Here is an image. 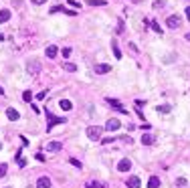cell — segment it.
I'll return each mask as SVG.
<instances>
[{
    "instance_id": "30",
    "label": "cell",
    "mask_w": 190,
    "mask_h": 188,
    "mask_svg": "<svg viewBox=\"0 0 190 188\" xmlns=\"http://www.w3.org/2000/svg\"><path fill=\"white\" fill-rule=\"evenodd\" d=\"M71 6H73V8H77V10H81V4H79L77 0H71Z\"/></svg>"
},
{
    "instance_id": "7",
    "label": "cell",
    "mask_w": 190,
    "mask_h": 188,
    "mask_svg": "<svg viewBox=\"0 0 190 188\" xmlns=\"http://www.w3.org/2000/svg\"><path fill=\"white\" fill-rule=\"evenodd\" d=\"M119 128H122L119 119H109L107 123H105V129H107V132H117Z\"/></svg>"
},
{
    "instance_id": "38",
    "label": "cell",
    "mask_w": 190,
    "mask_h": 188,
    "mask_svg": "<svg viewBox=\"0 0 190 188\" xmlns=\"http://www.w3.org/2000/svg\"><path fill=\"white\" fill-rule=\"evenodd\" d=\"M186 40H190V33H186Z\"/></svg>"
},
{
    "instance_id": "22",
    "label": "cell",
    "mask_w": 190,
    "mask_h": 188,
    "mask_svg": "<svg viewBox=\"0 0 190 188\" xmlns=\"http://www.w3.org/2000/svg\"><path fill=\"white\" fill-rule=\"evenodd\" d=\"M105 0H89V6H103Z\"/></svg>"
},
{
    "instance_id": "28",
    "label": "cell",
    "mask_w": 190,
    "mask_h": 188,
    "mask_svg": "<svg viewBox=\"0 0 190 188\" xmlns=\"http://www.w3.org/2000/svg\"><path fill=\"white\" fill-rule=\"evenodd\" d=\"M158 111H162V113H170V105H160Z\"/></svg>"
},
{
    "instance_id": "33",
    "label": "cell",
    "mask_w": 190,
    "mask_h": 188,
    "mask_svg": "<svg viewBox=\"0 0 190 188\" xmlns=\"http://www.w3.org/2000/svg\"><path fill=\"white\" fill-rule=\"evenodd\" d=\"M113 140H116V138H105V140H101V144H111Z\"/></svg>"
},
{
    "instance_id": "3",
    "label": "cell",
    "mask_w": 190,
    "mask_h": 188,
    "mask_svg": "<svg viewBox=\"0 0 190 188\" xmlns=\"http://www.w3.org/2000/svg\"><path fill=\"white\" fill-rule=\"evenodd\" d=\"M101 132H103V128H99V126H89L87 128V138L95 142V140L101 138Z\"/></svg>"
},
{
    "instance_id": "14",
    "label": "cell",
    "mask_w": 190,
    "mask_h": 188,
    "mask_svg": "<svg viewBox=\"0 0 190 188\" xmlns=\"http://www.w3.org/2000/svg\"><path fill=\"white\" fill-rule=\"evenodd\" d=\"M45 53H47V57H49V59H55V57H57V53H59V49L55 47V45H49Z\"/></svg>"
},
{
    "instance_id": "32",
    "label": "cell",
    "mask_w": 190,
    "mask_h": 188,
    "mask_svg": "<svg viewBox=\"0 0 190 188\" xmlns=\"http://www.w3.org/2000/svg\"><path fill=\"white\" fill-rule=\"evenodd\" d=\"M45 97H47V93H45V91H41V93H36V99H45Z\"/></svg>"
},
{
    "instance_id": "20",
    "label": "cell",
    "mask_w": 190,
    "mask_h": 188,
    "mask_svg": "<svg viewBox=\"0 0 190 188\" xmlns=\"http://www.w3.org/2000/svg\"><path fill=\"white\" fill-rule=\"evenodd\" d=\"M152 142H154V138H152L150 134H144V135H142V144H144V146H150Z\"/></svg>"
},
{
    "instance_id": "13",
    "label": "cell",
    "mask_w": 190,
    "mask_h": 188,
    "mask_svg": "<svg viewBox=\"0 0 190 188\" xmlns=\"http://www.w3.org/2000/svg\"><path fill=\"white\" fill-rule=\"evenodd\" d=\"M59 107H61L63 111H71V109H73V103H71L69 99H61L59 101Z\"/></svg>"
},
{
    "instance_id": "4",
    "label": "cell",
    "mask_w": 190,
    "mask_h": 188,
    "mask_svg": "<svg viewBox=\"0 0 190 188\" xmlns=\"http://www.w3.org/2000/svg\"><path fill=\"white\" fill-rule=\"evenodd\" d=\"M166 24H168L170 28H178L180 24H182V18H180L178 14H172V16H168V18H166Z\"/></svg>"
},
{
    "instance_id": "35",
    "label": "cell",
    "mask_w": 190,
    "mask_h": 188,
    "mask_svg": "<svg viewBox=\"0 0 190 188\" xmlns=\"http://www.w3.org/2000/svg\"><path fill=\"white\" fill-rule=\"evenodd\" d=\"M140 128H142V132H144V129H150V123H146V121H144V123L140 126Z\"/></svg>"
},
{
    "instance_id": "16",
    "label": "cell",
    "mask_w": 190,
    "mask_h": 188,
    "mask_svg": "<svg viewBox=\"0 0 190 188\" xmlns=\"http://www.w3.org/2000/svg\"><path fill=\"white\" fill-rule=\"evenodd\" d=\"M148 188H160V178H158V176H150Z\"/></svg>"
},
{
    "instance_id": "40",
    "label": "cell",
    "mask_w": 190,
    "mask_h": 188,
    "mask_svg": "<svg viewBox=\"0 0 190 188\" xmlns=\"http://www.w3.org/2000/svg\"><path fill=\"white\" fill-rule=\"evenodd\" d=\"M0 148H2V144H0Z\"/></svg>"
},
{
    "instance_id": "18",
    "label": "cell",
    "mask_w": 190,
    "mask_h": 188,
    "mask_svg": "<svg viewBox=\"0 0 190 188\" xmlns=\"http://www.w3.org/2000/svg\"><path fill=\"white\" fill-rule=\"evenodd\" d=\"M8 18H10V10H6V8L0 10V22H6Z\"/></svg>"
},
{
    "instance_id": "2",
    "label": "cell",
    "mask_w": 190,
    "mask_h": 188,
    "mask_svg": "<svg viewBox=\"0 0 190 188\" xmlns=\"http://www.w3.org/2000/svg\"><path fill=\"white\" fill-rule=\"evenodd\" d=\"M27 73L28 75H39L41 73V63H39L36 59H30L27 63Z\"/></svg>"
},
{
    "instance_id": "10",
    "label": "cell",
    "mask_w": 190,
    "mask_h": 188,
    "mask_svg": "<svg viewBox=\"0 0 190 188\" xmlns=\"http://www.w3.org/2000/svg\"><path fill=\"white\" fill-rule=\"evenodd\" d=\"M36 188H51V178H47V176H41V178L36 180Z\"/></svg>"
},
{
    "instance_id": "9",
    "label": "cell",
    "mask_w": 190,
    "mask_h": 188,
    "mask_svg": "<svg viewBox=\"0 0 190 188\" xmlns=\"http://www.w3.org/2000/svg\"><path fill=\"white\" fill-rule=\"evenodd\" d=\"M129 168H131V162H129L128 158H123V160L117 164V170H119V172H129Z\"/></svg>"
},
{
    "instance_id": "24",
    "label": "cell",
    "mask_w": 190,
    "mask_h": 188,
    "mask_svg": "<svg viewBox=\"0 0 190 188\" xmlns=\"http://www.w3.org/2000/svg\"><path fill=\"white\" fill-rule=\"evenodd\" d=\"M6 170H8L6 164H0V178H4V176H6Z\"/></svg>"
},
{
    "instance_id": "36",
    "label": "cell",
    "mask_w": 190,
    "mask_h": 188,
    "mask_svg": "<svg viewBox=\"0 0 190 188\" xmlns=\"http://www.w3.org/2000/svg\"><path fill=\"white\" fill-rule=\"evenodd\" d=\"M30 2H33V4H45L47 0H30Z\"/></svg>"
},
{
    "instance_id": "1",
    "label": "cell",
    "mask_w": 190,
    "mask_h": 188,
    "mask_svg": "<svg viewBox=\"0 0 190 188\" xmlns=\"http://www.w3.org/2000/svg\"><path fill=\"white\" fill-rule=\"evenodd\" d=\"M45 113H47V121H49L47 132H49V129H53V126H59V123H67V119H65V117H55L51 111H45Z\"/></svg>"
},
{
    "instance_id": "11",
    "label": "cell",
    "mask_w": 190,
    "mask_h": 188,
    "mask_svg": "<svg viewBox=\"0 0 190 188\" xmlns=\"http://www.w3.org/2000/svg\"><path fill=\"white\" fill-rule=\"evenodd\" d=\"M140 186H142V182H140L138 176H129L128 178V188H140Z\"/></svg>"
},
{
    "instance_id": "27",
    "label": "cell",
    "mask_w": 190,
    "mask_h": 188,
    "mask_svg": "<svg viewBox=\"0 0 190 188\" xmlns=\"http://www.w3.org/2000/svg\"><path fill=\"white\" fill-rule=\"evenodd\" d=\"M69 162H71V164H73L75 168H79V170L83 168V166H81V162H79V160H75V158H71V160H69Z\"/></svg>"
},
{
    "instance_id": "5",
    "label": "cell",
    "mask_w": 190,
    "mask_h": 188,
    "mask_svg": "<svg viewBox=\"0 0 190 188\" xmlns=\"http://www.w3.org/2000/svg\"><path fill=\"white\" fill-rule=\"evenodd\" d=\"M107 103H109V105H111L113 109H117L119 113H125V115H128V109L123 107V105H122V103H119L117 99H111V97H107Z\"/></svg>"
},
{
    "instance_id": "15",
    "label": "cell",
    "mask_w": 190,
    "mask_h": 188,
    "mask_svg": "<svg viewBox=\"0 0 190 188\" xmlns=\"http://www.w3.org/2000/svg\"><path fill=\"white\" fill-rule=\"evenodd\" d=\"M63 148V142H51V144H47V150L49 152H57V150Z\"/></svg>"
},
{
    "instance_id": "34",
    "label": "cell",
    "mask_w": 190,
    "mask_h": 188,
    "mask_svg": "<svg viewBox=\"0 0 190 188\" xmlns=\"http://www.w3.org/2000/svg\"><path fill=\"white\" fill-rule=\"evenodd\" d=\"M71 55V49H63V57H69Z\"/></svg>"
},
{
    "instance_id": "17",
    "label": "cell",
    "mask_w": 190,
    "mask_h": 188,
    "mask_svg": "<svg viewBox=\"0 0 190 188\" xmlns=\"http://www.w3.org/2000/svg\"><path fill=\"white\" fill-rule=\"evenodd\" d=\"M111 51H113V55H116V59H122V51H119V47H117L116 40H111Z\"/></svg>"
},
{
    "instance_id": "37",
    "label": "cell",
    "mask_w": 190,
    "mask_h": 188,
    "mask_svg": "<svg viewBox=\"0 0 190 188\" xmlns=\"http://www.w3.org/2000/svg\"><path fill=\"white\" fill-rule=\"evenodd\" d=\"M186 18H188V20H190V6H188V8H186Z\"/></svg>"
},
{
    "instance_id": "23",
    "label": "cell",
    "mask_w": 190,
    "mask_h": 188,
    "mask_svg": "<svg viewBox=\"0 0 190 188\" xmlns=\"http://www.w3.org/2000/svg\"><path fill=\"white\" fill-rule=\"evenodd\" d=\"M22 99L24 101H33V91H24V93H22Z\"/></svg>"
},
{
    "instance_id": "31",
    "label": "cell",
    "mask_w": 190,
    "mask_h": 188,
    "mask_svg": "<svg viewBox=\"0 0 190 188\" xmlns=\"http://www.w3.org/2000/svg\"><path fill=\"white\" fill-rule=\"evenodd\" d=\"M93 188H107L105 184H101V182H93Z\"/></svg>"
},
{
    "instance_id": "26",
    "label": "cell",
    "mask_w": 190,
    "mask_h": 188,
    "mask_svg": "<svg viewBox=\"0 0 190 188\" xmlns=\"http://www.w3.org/2000/svg\"><path fill=\"white\" fill-rule=\"evenodd\" d=\"M152 28H154L156 33H160V34H162V28H160V24H158L156 20H152Z\"/></svg>"
},
{
    "instance_id": "25",
    "label": "cell",
    "mask_w": 190,
    "mask_h": 188,
    "mask_svg": "<svg viewBox=\"0 0 190 188\" xmlns=\"http://www.w3.org/2000/svg\"><path fill=\"white\" fill-rule=\"evenodd\" d=\"M166 6V0H154V8H162Z\"/></svg>"
},
{
    "instance_id": "19",
    "label": "cell",
    "mask_w": 190,
    "mask_h": 188,
    "mask_svg": "<svg viewBox=\"0 0 190 188\" xmlns=\"http://www.w3.org/2000/svg\"><path fill=\"white\" fill-rule=\"evenodd\" d=\"M63 69L69 71V73H75V71H77V65H73V63H63Z\"/></svg>"
},
{
    "instance_id": "21",
    "label": "cell",
    "mask_w": 190,
    "mask_h": 188,
    "mask_svg": "<svg viewBox=\"0 0 190 188\" xmlns=\"http://www.w3.org/2000/svg\"><path fill=\"white\" fill-rule=\"evenodd\" d=\"M16 160H18V166H22V168H24V166H27V160H24V158H22V152H21V150H18V152H16Z\"/></svg>"
},
{
    "instance_id": "41",
    "label": "cell",
    "mask_w": 190,
    "mask_h": 188,
    "mask_svg": "<svg viewBox=\"0 0 190 188\" xmlns=\"http://www.w3.org/2000/svg\"><path fill=\"white\" fill-rule=\"evenodd\" d=\"M134 2H138V0H134Z\"/></svg>"
},
{
    "instance_id": "29",
    "label": "cell",
    "mask_w": 190,
    "mask_h": 188,
    "mask_svg": "<svg viewBox=\"0 0 190 188\" xmlns=\"http://www.w3.org/2000/svg\"><path fill=\"white\" fill-rule=\"evenodd\" d=\"M176 184H178V186H186L188 182H186V178H178V180H176Z\"/></svg>"
},
{
    "instance_id": "6",
    "label": "cell",
    "mask_w": 190,
    "mask_h": 188,
    "mask_svg": "<svg viewBox=\"0 0 190 188\" xmlns=\"http://www.w3.org/2000/svg\"><path fill=\"white\" fill-rule=\"evenodd\" d=\"M111 71V65H105V63H99V65H95V75H105Z\"/></svg>"
},
{
    "instance_id": "12",
    "label": "cell",
    "mask_w": 190,
    "mask_h": 188,
    "mask_svg": "<svg viewBox=\"0 0 190 188\" xmlns=\"http://www.w3.org/2000/svg\"><path fill=\"white\" fill-rule=\"evenodd\" d=\"M6 117H8L10 121H16L18 117H21V113H18L14 107H8V109H6Z\"/></svg>"
},
{
    "instance_id": "39",
    "label": "cell",
    "mask_w": 190,
    "mask_h": 188,
    "mask_svg": "<svg viewBox=\"0 0 190 188\" xmlns=\"http://www.w3.org/2000/svg\"><path fill=\"white\" fill-rule=\"evenodd\" d=\"M0 95H4V89H2V87H0Z\"/></svg>"
},
{
    "instance_id": "8",
    "label": "cell",
    "mask_w": 190,
    "mask_h": 188,
    "mask_svg": "<svg viewBox=\"0 0 190 188\" xmlns=\"http://www.w3.org/2000/svg\"><path fill=\"white\" fill-rule=\"evenodd\" d=\"M51 14H55V12H65V14H71V16H75V10H69V8H65V6H53L51 10H49Z\"/></svg>"
}]
</instances>
